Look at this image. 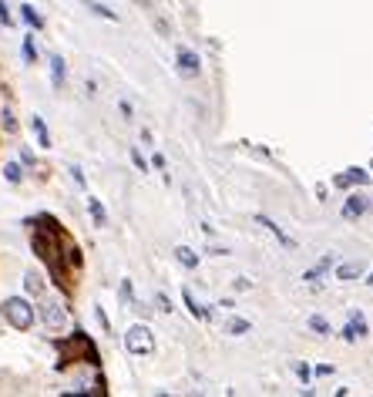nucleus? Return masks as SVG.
I'll use <instances>...</instances> for the list:
<instances>
[{
	"mask_svg": "<svg viewBox=\"0 0 373 397\" xmlns=\"http://www.w3.org/2000/svg\"><path fill=\"white\" fill-rule=\"evenodd\" d=\"M95 317H98V323H101V327H104V330H108V317H104V310H101V307H98V310H95Z\"/></svg>",
	"mask_w": 373,
	"mask_h": 397,
	"instance_id": "obj_28",
	"label": "nucleus"
},
{
	"mask_svg": "<svg viewBox=\"0 0 373 397\" xmlns=\"http://www.w3.org/2000/svg\"><path fill=\"white\" fill-rule=\"evenodd\" d=\"M27 293H41V280H37V276H34V273H27Z\"/></svg>",
	"mask_w": 373,
	"mask_h": 397,
	"instance_id": "obj_22",
	"label": "nucleus"
},
{
	"mask_svg": "<svg viewBox=\"0 0 373 397\" xmlns=\"http://www.w3.org/2000/svg\"><path fill=\"white\" fill-rule=\"evenodd\" d=\"M367 212V202L360 199V195H350V202L343 206V219H356V215H363Z\"/></svg>",
	"mask_w": 373,
	"mask_h": 397,
	"instance_id": "obj_9",
	"label": "nucleus"
},
{
	"mask_svg": "<svg viewBox=\"0 0 373 397\" xmlns=\"http://www.w3.org/2000/svg\"><path fill=\"white\" fill-rule=\"evenodd\" d=\"M182 296H185V307H189V313H192V317H199V320H209V310H202L199 303H195V296H192V293L185 290V293H182Z\"/></svg>",
	"mask_w": 373,
	"mask_h": 397,
	"instance_id": "obj_13",
	"label": "nucleus"
},
{
	"mask_svg": "<svg viewBox=\"0 0 373 397\" xmlns=\"http://www.w3.org/2000/svg\"><path fill=\"white\" fill-rule=\"evenodd\" d=\"M41 320H44V327L48 330H64L68 327V310H64V303H57V300H44V307H41Z\"/></svg>",
	"mask_w": 373,
	"mask_h": 397,
	"instance_id": "obj_3",
	"label": "nucleus"
},
{
	"mask_svg": "<svg viewBox=\"0 0 373 397\" xmlns=\"http://www.w3.org/2000/svg\"><path fill=\"white\" fill-rule=\"evenodd\" d=\"M155 300H158V310H165V313H169V310H172V303H169V296H165V293H158V296H155Z\"/></svg>",
	"mask_w": 373,
	"mask_h": 397,
	"instance_id": "obj_23",
	"label": "nucleus"
},
{
	"mask_svg": "<svg viewBox=\"0 0 373 397\" xmlns=\"http://www.w3.org/2000/svg\"><path fill=\"white\" fill-rule=\"evenodd\" d=\"M88 209H91V219H95V226H104V222H108V215H104V206H101L98 199H88Z\"/></svg>",
	"mask_w": 373,
	"mask_h": 397,
	"instance_id": "obj_14",
	"label": "nucleus"
},
{
	"mask_svg": "<svg viewBox=\"0 0 373 397\" xmlns=\"http://www.w3.org/2000/svg\"><path fill=\"white\" fill-rule=\"evenodd\" d=\"M21 14H24V21H27L30 27H44V21H41V14H37V10H34L30 3H24V7H21Z\"/></svg>",
	"mask_w": 373,
	"mask_h": 397,
	"instance_id": "obj_15",
	"label": "nucleus"
},
{
	"mask_svg": "<svg viewBox=\"0 0 373 397\" xmlns=\"http://www.w3.org/2000/svg\"><path fill=\"white\" fill-rule=\"evenodd\" d=\"M124 347H128V354H135V357H149V354H155V337H151V330L145 323H135V327L124 333Z\"/></svg>",
	"mask_w": 373,
	"mask_h": 397,
	"instance_id": "obj_2",
	"label": "nucleus"
},
{
	"mask_svg": "<svg viewBox=\"0 0 373 397\" xmlns=\"http://www.w3.org/2000/svg\"><path fill=\"white\" fill-rule=\"evenodd\" d=\"M3 125H7V132H14V128H17V122H14V115H10V111H3Z\"/></svg>",
	"mask_w": 373,
	"mask_h": 397,
	"instance_id": "obj_25",
	"label": "nucleus"
},
{
	"mask_svg": "<svg viewBox=\"0 0 373 397\" xmlns=\"http://www.w3.org/2000/svg\"><path fill=\"white\" fill-rule=\"evenodd\" d=\"M131 162H135V165H138V168H142V172H145V168H149V165H145V159H142V152H131Z\"/></svg>",
	"mask_w": 373,
	"mask_h": 397,
	"instance_id": "obj_26",
	"label": "nucleus"
},
{
	"mask_svg": "<svg viewBox=\"0 0 373 397\" xmlns=\"http://www.w3.org/2000/svg\"><path fill=\"white\" fill-rule=\"evenodd\" d=\"M0 24L10 27V14H7V3H3V0H0Z\"/></svg>",
	"mask_w": 373,
	"mask_h": 397,
	"instance_id": "obj_24",
	"label": "nucleus"
},
{
	"mask_svg": "<svg viewBox=\"0 0 373 397\" xmlns=\"http://www.w3.org/2000/svg\"><path fill=\"white\" fill-rule=\"evenodd\" d=\"M329 266H333V256H323V260L313 266V269H306V273H303V280H306V283H316V280H320V273H326Z\"/></svg>",
	"mask_w": 373,
	"mask_h": 397,
	"instance_id": "obj_10",
	"label": "nucleus"
},
{
	"mask_svg": "<svg viewBox=\"0 0 373 397\" xmlns=\"http://www.w3.org/2000/svg\"><path fill=\"white\" fill-rule=\"evenodd\" d=\"M175 260L185 266V269H195V266H199V256H195L189 246H178V249H175Z\"/></svg>",
	"mask_w": 373,
	"mask_h": 397,
	"instance_id": "obj_11",
	"label": "nucleus"
},
{
	"mask_svg": "<svg viewBox=\"0 0 373 397\" xmlns=\"http://www.w3.org/2000/svg\"><path fill=\"white\" fill-rule=\"evenodd\" d=\"M309 327H313L320 337H329V323H326L323 317H309Z\"/></svg>",
	"mask_w": 373,
	"mask_h": 397,
	"instance_id": "obj_19",
	"label": "nucleus"
},
{
	"mask_svg": "<svg viewBox=\"0 0 373 397\" xmlns=\"http://www.w3.org/2000/svg\"><path fill=\"white\" fill-rule=\"evenodd\" d=\"M256 222H259V226H266V229H269V233H273V236L279 239V242H283L286 249H293V246H296V242H293V239L286 236V233H283V229L276 226V222H273V219H269V215H262V212H259V215H256Z\"/></svg>",
	"mask_w": 373,
	"mask_h": 397,
	"instance_id": "obj_6",
	"label": "nucleus"
},
{
	"mask_svg": "<svg viewBox=\"0 0 373 397\" xmlns=\"http://www.w3.org/2000/svg\"><path fill=\"white\" fill-rule=\"evenodd\" d=\"M296 374L303 377V380H309V367H306V364H296Z\"/></svg>",
	"mask_w": 373,
	"mask_h": 397,
	"instance_id": "obj_27",
	"label": "nucleus"
},
{
	"mask_svg": "<svg viewBox=\"0 0 373 397\" xmlns=\"http://www.w3.org/2000/svg\"><path fill=\"white\" fill-rule=\"evenodd\" d=\"M0 313L7 317V323H10L14 330H27V327L34 323V307H30L27 300H21V296H10V300L0 307Z\"/></svg>",
	"mask_w": 373,
	"mask_h": 397,
	"instance_id": "obj_1",
	"label": "nucleus"
},
{
	"mask_svg": "<svg viewBox=\"0 0 373 397\" xmlns=\"http://www.w3.org/2000/svg\"><path fill=\"white\" fill-rule=\"evenodd\" d=\"M356 337H367V320H363V313H356V317L347 323V330H343V340H356Z\"/></svg>",
	"mask_w": 373,
	"mask_h": 397,
	"instance_id": "obj_7",
	"label": "nucleus"
},
{
	"mask_svg": "<svg viewBox=\"0 0 373 397\" xmlns=\"http://www.w3.org/2000/svg\"><path fill=\"white\" fill-rule=\"evenodd\" d=\"M30 128H34V135H37V142H41V148H50V135H48V128H44V122L34 115L30 118Z\"/></svg>",
	"mask_w": 373,
	"mask_h": 397,
	"instance_id": "obj_12",
	"label": "nucleus"
},
{
	"mask_svg": "<svg viewBox=\"0 0 373 397\" xmlns=\"http://www.w3.org/2000/svg\"><path fill=\"white\" fill-rule=\"evenodd\" d=\"M336 276H340L343 283H350L353 276H360V266H356V263H343L340 269H336Z\"/></svg>",
	"mask_w": 373,
	"mask_h": 397,
	"instance_id": "obj_16",
	"label": "nucleus"
},
{
	"mask_svg": "<svg viewBox=\"0 0 373 397\" xmlns=\"http://www.w3.org/2000/svg\"><path fill=\"white\" fill-rule=\"evenodd\" d=\"M199 71H202L199 54L189 51V48H182V51H178V75H182V78H195Z\"/></svg>",
	"mask_w": 373,
	"mask_h": 397,
	"instance_id": "obj_4",
	"label": "nucleus"
},
{
	"mask_svg": "<svg viewBox=\"0 0 373 397\" xmlns=\"http://www.w3.org/2000/svg\"><path fill=\"white\" fill-rule=\"evenodd\" d=\"M229 333H232V337H242V333H249V320H232V323H229Z\"/></svg>",
	"mask_w": 373,
	"mask_h": 397,
	"instance_id": "obj_18",
	"label": "nucleus"
},
{
	"mask_svg": "<svg viewBox=\"0 0 373 397\" xmlns=\"http://www.w3.org/2000/svg\"><path fill=\"white\" fill-rule=\"evenodd\" d=\"M64 78H68V68H64V61L54 54V57H50V84L61 91V88H64Z\"/></svg>",
	"mask_w": 373,
	"mask_h": 397,
	"instance_id": "obj_8",
	"label": "nucleus"
},
{
	"mask_svg": "<svg viewBox=\"0 0 373 397\" xmlns=\"http://www.w3.org/2000/svg\"><path fill=\"white\" fill-rule=\"evenodd\" d=\"M24 61L34 64L37 61V48H34V37H24Z\"/></svg>",
	"mask_w": 373,
	"mask_h": 397,
	"instance_id": "obj_21",
	"label": "nucleus"
},
{
	"mask_svg": "<svg viewBox=\"0 0 373 397\" xmlns=\"http://www.w3.org/2000/svg\"><path fill=\"white\" fill-rule=\"evenodd\" d=\"M3 175H7V182H21V179H24V172H21V165H14V162H10V165L3 168Z\"/></svg>",
	"mask_w": 373,
	"mask_h": 397,
	"instance_id": "obj_20",
	"label": "nucleus"
},
{
	"mask_svg": "<svg viewBox=\"0 0 373 397\" xmlns=\"http://www.w3.org/2000/svg\"><path fill=\"white\" fill-rule=\"evenodd\" d=\"M367 182H370V175H367V172H363V168H350L347 175H340V179H336V186L340 188H350V186H367Z\"/></svg>",
	"mask_w": 373,
	"mask_h": 397,
	"instance_id": "obj_5",
	"label": "nucleus"
},
{
	"mask_svg": "<svg viewBox=\"0 0 373 397\" xmlns=\"http://www.w3.org/2000/svg\"><path fill=\"white\" fill-rule=\"evenodd\" d=\"M84 3H88V7H91L98 17H104V21H115V10H108L104 3H98V0H84Z\"/></svg>",
	"mask_w": 373,
	"mask_h": 397,
	"instance_id": "obj_17",
	"label": "nucleus"
}]
</instances>
